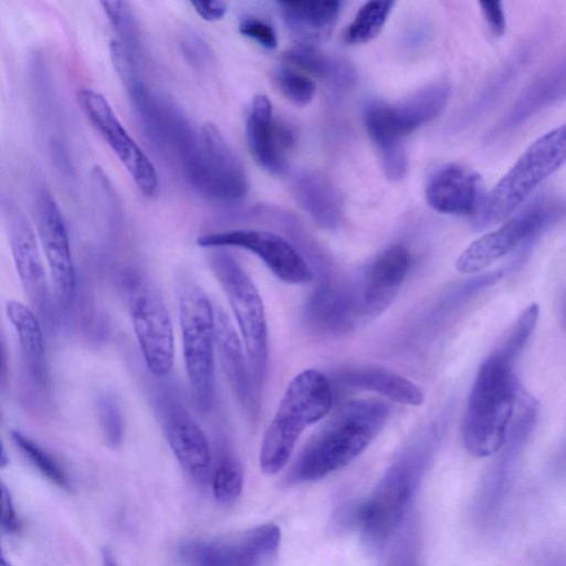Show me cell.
<instances>
[{
  "instance_id": "obj_1",
  "label": "cell",
  "mask_w": 566,
  "mask_h": 566,
  "mask_svg": "<svg viewBox=\"0 0 566 566\" xmlns=\"http://www.w3.org/2000/svg\"><path fill=\"white\" fill-rule=\"evenodd\" d=\"M388 416V405L375 398L340 406L303 449L292 471L293 480L316 481L348 465L379 434Z\"/></svg>"
},
{
  "instance_id": "obj_2",
  "label": "cell",
  "mask_w": 566,
  "mask_h": 566,
  "mask_svg": "<svg viewBox=\"0 0 566 566\" xmlns=\"http://www.w3.org/2000/svg\"><path fill=\"white\" fill-rule=\"evenodd\" d=\"M512 367L513 363L495 350L478 371L463 422V443L473 457H490L505 441L517 397Z\"/></svg>"
},
{
  "instance_id": "obj_3",
  "label": "cell",
  "mask_w": 566,
  "mask_h": 566,
  "mask_svg": "<svg viewBox=\"0 0 566 566\" xmlns=\"http://www.w3.org/2000/svg\"><path fill=\"white\" fill-rule=\"evenodd\" d=\"M333 403L332 386L316 369H305L287 385L260 448L261 470L273 475L289 461L302 432L324 418Z\"/></svg>"
},
{
  "instance_id": "obj_4",
  "label": "cell",
  "mask_w": 566,
  "mask_h": 566,
  "mask_svg": "<svg viewBox=\"0 0 566 566\" xmlns=\"http://www.w3.org/2000/svg\"><path fill=\"white\" fill-rule=\"evenodd\" d=\"M566 132L562 125L537 138L481 202L474 228L505 220L565 161Z\"/></svg>"
},
{
  "instance_id": "obj_5",
  "label": "cell",
  "mask_w": 566,
  "mask_h": 566,
  "mask_svg": "<svg viewBox=\"0 0 566 566\" xmlns=\"http://www.w3.org/2000/svg\"><path fill=\"white\" fill-rule=\"evenodd\" d=\"M184 359L195 403L208 412L214 400L216 314L202 287L184 277L178 285Z\"/></svg>"
},
{
  "instance_id": "obj_6",
  "label": "cell",
  "mask_w": 566,
  "mask_h": 566,
  "mask_svg": "<svg viewBox=\"0 0 566 566\" xmlns=\"http://www.w3.org/2000/svg\"><path fill=\"white\" fill-rule=\"evenodd\" d=\"M210 266L234 313L256 389L263 384L269 360L268 325L261 294L241 264L217 249Z\"/></svg>"
},
{
  "instance_id": "obj_7",
  "label": "cell",
  "mask_w": 566,
  "mask_h": 566,
  "mask_svg": "<svg viewBox=\"0 0 566 566\" xmlns=\"http://www.w3.org/2000/svg\"><path fill=\"white\" fill-rule=\"evenodd\" d=\"M129 315L148 370L166 376L174 366V331L158 289L144 275L132 274L126 284Z\"/></svg>"
},
{
  "instance_id": "obj_8",
  "label": "cell",
  "mask_w": 566,
  "mask_h": 566,
  "mask_svg": "<svg viewBox=\"0 0 566 566\" xmlns=\"http://www.w3.org/2000/svg\"><path fill=\"white\" fill-rule=\"evenodd\" d=\"M281 543V531L272 523L184 543L179 557L185 566H270Z\"/></svg>"
},
{
  "instance_id": "obj_9",
  "label": "cell",
  "mask_w": 566,
  "mask_h": 566,
  "mask_svg": "<svg viewBox=\"0 0 566 566\" xmlns=\"http://www.w3.org/2000/svg\"><path fill=\"white\" fill-rule=\"evenodd\" d=\"M450 86L429 84L397 104L373 103L365 109L364 122L376 148L403 144V138L434 119L446 107Z\"/></svg>"
},
{
  "instance_id": "obj_10",
  "label": "cell",
  "mask_w": 566,
  "mask_h": 566,
  "mask_svg": "<svg viewBox=\"0 0 566 566\" xmlns=\"http://www.w3.org/2000/svg\"><path fill=\"white\" fill-rule=\"evenodd\" d=\"M418 474V457L399 460L357 511V523L369 541L381 544L394 533L411 501Z\"/></svg>"
},
{
  "instance_id": "obj_11",
  "label": "cell",
  "mask_w": 566,
  "mask_h": 566,
  "mask_svg": "<svg viewBox=\"0 0 566 566\" xmlns=\"http://www.w3.org/2000/svg\"><path fill=\"white\" fill-rule=\"evenodd\" d=\"M202 149L193 169L186 177L193 189L201 195L222 201H238L249 191L245 169L224 139L218 127L211 123L201 129Z\"/></svg>"
},
{
  "instance_id": "obj_12",
  "label": "cell",
  "mask_w": 566,
  "mask_h": 566,
  "mask_svg": "<svg viewBox=\"0 0 566 566\" xmlns=\"http://www.w3.org/2000/svg\"><path fill=\"white\" fill-rule=\"evenodd\" d=\"M77 96L84 115L113 149L140 192L148 198L156 197L159 191L158 174L149 158L126 132L107 99L90 88L81 90Z\"/></svg>"
},
{
  "instance_id": "obj_13",
  "label": "cell",
  "mask_w": 566,
  "mask_h": 566,
  "mask_svg": "<svg viewBox=\"0 0 566 566\" xmlns=\"http://www.w3.org/2000/svg\"><path fill=\"white\" fill-rule=\"evenodd\" d=\"M198 245L222 249H244L260 258L268 269L289 284H306L313 272L302 254L283 237L268 230L238 229L207 233L198 238Z\"/></svg>"
},
{
  "instance_id": "obj_14",
  "label": "cell",
  "mask_w": 566,
  "mask_h": 566,
  "mask_svg": "<svg viewBox=\"0 0 566 566\" xmlns=\"http://www.w3.org/2000/svg\"><path fill=\"white\" fill-rule=\"evenodd\" d=\"M551 208L543 200L534 202L499 229L480 237L458 256L455 269L464 274L476 273L504 258L546 224Z\"/></svg>"
},
{
  "instance_id": "obj_15",
  "label": "cell",
  "mask_w": 566,
  "mask_h": 566,
  "mask_svg": "<svg viewBox=\"0 0 566 566\" xmlns=\"http://www.w3.org/2000/svg\"><path fill=\"white\" fill-rule=\"evenodd\" d=\"M35 222L54 292L60 304L69 308L76 290L70 240L63 214L46 190H41L36 196Z\"/></svg>"
},
{
  "instance_id": "obj_16",
  "label": "cell",
  "mask_w": 566,
  "mask_h": 566,
  "mask_svg": "<svg viewBox=\"0 0 566 566\" xmlns=\"http://www.w3.org/2000/svg\"><path fill=\"white\" fill-rule=\"evenodd\" d=\"M9 241L21 284L40 316L53 324L54 316L46 273L34 232L21 211L8 212Z\"/></svg>"
},
{
  "instance_id": "obj_17",
  "label": "cell",
  "mask_w": 566,
  "mask_h": 566,
  "mask_svg": "<svg viewBox=\"0 0 566 566\" xmlns=\"http://www.w3.org/2000/svg\"><path fill=\"white\" fill-rule=\"evenodd\" d=\"M245 135L249 150L258 165L273 175L283 174L294 135L289 126L274 119L268 96H254L247 117Z\"/></svg>"
},
{
  "instance_id": "obj_18",
  "label": "cell",
  "mask_w": 566,
  "mask_h": 566,
  "mask_svg": "<svg viewBox=\"0 0 566 566\" xmlns=\"http://www.w3.org/2000/svg\"><path fill=\"white\" fill-rule=\"evenodd\" d=\"M161 409L166 439L179 464L195 481L206 482L210 473L211 455L202 429L175 400H165Z\"/></svg>"
},
{
  "instance_id": "obj_19",
  "label": "cell",
  "mask_w": 566,
  "mask_h": 566,
  "mask_svg": "<svg viewBox=\"0 0 566 566\" xmlns=\"http://www.w3.org/2000/svg\"><path fill=\"white\" fill-rule=\"evenodd\" d=\"M409 268L410 254L405 247L396 244L382 251L368 268L357 296L359 316L384 312L396 297Z\"/></svg>"
},
{
  "instance_id": "obj_20",
  "label": "cell",
  "mask_w": 566,
  "mask_h": 566,
  "mask_svg": "<svg viewBox=\"0 0 566 566\" xmlns=\"http://www.w3.org/2000/svg\"><path fill=\"white\" fill-rule=\"evenodd\" d=\"M480 178L460 164H448L429 178L426 200L436 211L446 214L474 213L481 206Z\"/></svg>"
},
{
  "instance_id": "obj_21",
  "label": "cell",
  "mask_w": 566,
  "mask_h": 566,
  "mask_svg": "<svg viewBox=\"0 0 566 566\" xmlns=\"http://www.w3.org/2000/svg\"><path fill=\"white\" fill-rule=\"evenodd\" d=\"M216 345L224 375L235 398L252 417L258 412L256 387L250 371L243 346L230 319L222 312L216 314Z\"/></svg>"
},
{
  "instance_id": "obj_22",
  "label": "cell",
  "mask_w": 566,
  "mask_h": 566,
  "mask_svg": "<svg viewBox=\"0 0 566 566\" xmlns=\"http://www.w3.org/2000/svg\"><path fill=\"white\" fill-rule=\"evenodd\" d=\"M6 313L18 336L24 377L33 390L43 394L48 389L49 374L40 323L19 301H9Z\"/></svg>"
},
{
  "instance_id": "obj_23",
  "label": "cell",
  "mask_w": 566,
  "mask_h": 566,
  "mask_svg": "<svg viewBox=\"0 0 566 566\" xmlns=\"http://www.w3.org/2000/svg\"><path fill=\"white\" fill-rule=\"evenodd\" d=\"M565 96V61H557L538 74L521 92L497 129L520 126L532 116Z\"/></svg>"
},
{
  "instance_id": "obj_24",
  "label": "cell",
  "mask_w": 566,
  "mask_h": 566,
  "mask_svg": "<svg viewBox=\"0 0 566 566\" xmlns=\"http://www.w3.org/2000/svg\"><path fill=\"white\" fill-rule=\"evenodd\" d=\"M277 6L285 25L298 40V44L314 45L331 33L339 15L342 2L280 1Z\"/></svg>"
},
{
  "instance_id": "obj_25",
  "label": "cell",
  "mask_w": 566,
  "mask_h": 566,
  "mask_svg": "<svg viewBox=\"0 0 566 566\" xmlns=\"http://www.w3.org/2000/svg\"><path fill=\"white\" fill-rule=\"evenodd\" d=\"M292 191L300 207L322 228L335 230L343 218L340 197L328 179L312 170L296 174Z\"/></svg>"
},
{
  "instance_id": "obj_26",
  "label": "cell",
  "mask_w": 566,
  "mask_h": 566,
  "mask_svg": "<svg viewBox=\"0 0 566 566\" xmlns=\"http://www.w3.org/2000/svg\"><path fill=\"white\" fill-rule=\"evenodd\" d=\"M305 316L310 325L321 332L343 333L359 316L356 296L331 283H323L311 295Z\"/></svg>"
},
{
  "instance_id": "obj_27",
  "label": "cell",
  "mask_w": 566,
  "mask_h": 566,
  "mask_svg": "<svg viewBox=\"0 0 566 566\" xmlns=\"http://www.w3.org/2000/svg\"><path fill=\"white\" fill-rule=\"evenodd\" d=\"M349 387L377 392L390 400L410 406L424 401L422 389L411 380L382 367H356L340 374Z\"/></svg>"
},
{
  "instance_id": "obj_28",
  "label": "cell",
  "mask_w": 566,
  "mask_h": 566,
  "mask_svg": "<svg viewBox=\"0 0 566 566\" xmlns=\"http://www.w3.org/2000/svg\"><path fill=\"white\" fill-rule=\"evenodd\" d=\"M284 56L291 66L319 77L335 88H348L356 81L355 69L347 61L326 55L314 45L297 44Z\"/></svg>"
},
{
  "instance_id": "obj_29",
  "label": "cell",
  "mask_w": 566,
  "mask_h": 566,
  "mask_svg": "<svg viewBox=\"0 0 566 566\" xmlns=\"http://www.w3.org/2000/svg\"><path fill=\"white\" fill-rule=\"evenodd\" d=\"M395 6L394 1H368L358 10L345 31L350 44L366 43L378 35Z\"/></svg>"
},
{
  "instance_id": "obj_30",
  "label": "cell",
  "mask_w": 566,
  "mask_h": 566,
  "mask_svg": "<svg viewBox=\"0 0 566 566\" xmlns=\"http://www.w3.org/2000/svg\"><path fill=\"white\" fill-rule=\"evenodd\" d=\"M11 437L25 458L43 476L61 489H71L67 474L50 453L20 431H12Z\"/></svg>"
},
{
  "instance_id": "obj_31",
  "label": "cell",
  "mask_w": 566,
  "mask_h": 566,
  "mask_svg": "<svg viewBox=\"0 0 566 566\" xmlns=\"http://www.w3.org/2000/svg\"><path fill=\"white\" fill-rule=\"evenodd\" d=\"M212 494L220 504H233L243 488V472L237 460L223 458L214 469L211 478Z\"/></svg>"
},
{
  "instance_id": "obj_32",
  "label": "cell",
  "mask_w": 566,
  "mask_h": 566,
  "mask_svg": "<svg viewBox=\"0 0 566 566\" xmlns=\"http://www.w3.org/2000/svg\"><path fill=\"white\" fill-rule=\"evenodd\" d=\"M101 4L119 36L117 42L135 61L139 51V38L134 15L127 3L123 1H103Z\"/></svg>"
},
{
  "instance_id": "obj_33",
  "label": "cell",
  "mask_w": 566,
  "mask_h": 566,
  "mask_svg": "<svg viewBox=\"0 0 566 566\" xmlns=\"http://www.w3.org/2000/svg\"><path fill=\"white\" fill-rule=\"evenodd\" d=\"M274 81L281 93L295 105L305 106L314 97L313 80L293 66H279L274 72Z\"/></svg>"
},
{
  "instance_id": "obj_34",
  "label": "cell",
  "mask_w": 566,
  "mask_h": 566,
  "mask_svg": "<svg viewBox=\"0 0 566 566\" xmlns=\"http://www.w3.org/2000/svg\"><path fill=\"white\" fill-rule=\"evenodd\" d=\"M96 412L103 436L109 447H118L123 439V417L117 401L108 395L96 400Z\"/></svg>"
},
{
  "instance_id": "obj_35",
  "label": "cell",
  "mask_w": 566,
  "mask_h": 566,
  "mask_svg": "<svg viewBox=\"0 0 566 566\" xmlns=\"http://www.w3.org/2000/svg\"><path fill=\"white\" fill-rule=\"evenodd\" d=\"M538 310L539 308L537 304H531L521 315L506 342L502 345V347L496 349L501 355H503L513 364L520 356L536 325Z\"/></svg>"
},
{
  "instance_id": "obj_36",
  "label": "cell",
  "mask_w": 566,
  "mask_h": 566,
  "mask_svg": "<svg viewBox=\"0 0 566 566\" xmlns=\"http://www.w3.org/2000/svg\"><path fill=\"white\" fill-rule=\"evenodd\" d=\"M242 35L255 41L261 46L273 50L277 45V38L274 29L266 22L256 18H244L239 24Z\"/></svg>"
},
{
  "instance_id": "obj_37",
  "label": "cell",
  "mask_w": 566,
  "mask_h": 566,
  "mask_svg": "<svg viewBox=\"0 0 566 566\" xmlns=\"http://www.w3.org/2000/svg\"><path fill=\"white\" fill-rule=\"evenodd\" d=\"M479 4L491 33L494 36H502L506 25L502 3L499 1H481Z\"/></svg>"
},
{
  "instance_id": "obj_38",
  "label": "cell",
  "mask_w": 566,
  "mask_h": 566,
  "mask_svg": "<svg viewBox=\"0 0 566 566\" xmlns=\"http://www.w3.org/2000/svg\"><path fill=\"white\" fill-rule=\"evenodd\" d=\"M0 525L8 532H14L19 527L13 502L10 492L0 479Z\"/></svg>"
},
{
  "instance_id": "obj_39",
  "label": "cell",
  "mask_w": 566,
  "mask_h": 566,
  "mask_svg": "<svg viewBox=\"0 0 566 566\" xmlns=\"http://www.w3.org/2000/svg\"><path fill=\"white\" fill-rule=\"evenodd\" d=\"M181 46L189 61L201 65L209 60L210 53L206 43L193 33H187L182 38Z\"/></svg>"
},
{
  "instance_id": "obj_40",
  "label": "cell",
  "mask_w": 566,
  "mask_h": 566,
  "mask_svg": "<svg viewBox=\"0 0 566 566\" xmlns=\"http://www.w3.org/2000/svg\"><path fill=\"white\" fill-rule=\"evenodd\" d=\"M191 6L197 13L207 21L220 20L227 12L228 3L224 1H192Z\"/></svg>"
},
{
  "instance_id": "obj_41",
  "label": "cell",
  "mask_w": 566,
  "mask_h": 566,
  "mask_svg": "<svg viewBox=\"0 0 566 566\" xmlns=\"http://www.w3.org/2000/svg\"><path fill=\"white\" fill-rule=\"evenodd\" d=\"M101 555L103 566H118L112 549H109L108 547H103Z\"/></svg>"
},
{
  "instance_id": "obj_42",
  "label": "cell",
  "mask_w": 566,
  "mask_h": 566,
  "mask_svg": "<svg viewBox=\"0 0 566 566\" xmlns=\"http://www.w3.org/2000/svg\"><path fill=\"white\" fill-rule=\"evenodd\" d=\"M8 461V454L6 452L3 443L0 440V469L7 467Z\"/></svg>"
},
{
  "instance_id": "obj_43",
  "label": "cell",
  "mask_w": 566,
  "mask_h": 566,
  "mask_svg": "<svg viewBox=\"0 0 566 566\" xmlns=\"http://www.w3.org/2000/svg\"><path fill=\"white\" fill-rule=\"evenodd\" d=\"M0 566H11L3 557L2 552L0 553Z\"/></svg>"
},
{
  "instance_id": "obj_44",
  "label": "cell",
  "mask_w": 566,
  "mask_h": 566,
  "mask_svg": "<svg viewBox=\"0 0 566 566\" xmlns=\"http://www.w3.org/2000/svg\"><path fill=\"white\" fill-rule=\"evenodd\" d=\"M1 369H2V355H1V349H0V374H1Z\"/></svg>"
},
{
  "instance_id": "obj_45",
  "label": "cell",
  "mask_w": 566,
  "mask_h": 566,
  "mask_svg": "<svg viewBox=\"0 0 566 566\" xmlns=\"http://www.w3.org/2000/svg\"><path fill=\"white\" fill-rule=\"evenodd\" d=\"M0 553H1V548H0Z\"/></svg>"
}]
</instances>
